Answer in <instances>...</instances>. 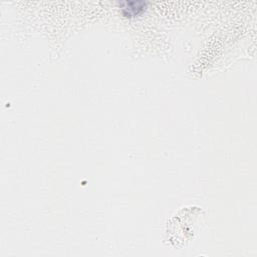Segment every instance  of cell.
<instances>
[{"label": "cell", "mask_w": 257, "mask_h": 257, "mask_svg": "<svg viewBox=\"0 0 257 257\" xmlns=\"http://www.w3.org/2000/svg\"><path fill=\"white\" fill-rule=\"evenodd\" d=\"M118 5L121 8L122 14L127 17H135L141 15L148 7V2L143 0H126L118 2Z\"/></svg>", "instance_id": "6da1fadb"}]
</instances>
